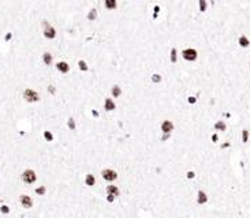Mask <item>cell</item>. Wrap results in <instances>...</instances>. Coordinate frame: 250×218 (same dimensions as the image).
I'll return each instance as SVG.
<instances>
[{
  "mask_svg": "<svg viewBox=\"0 0 250 218\" xmlns=\"http://www.w3.org/2000/svg\"><path fill=\"white\" fill-rule=\"evenodd\" d=\"M174 134V132H172ZM172 134H161L160 132V142H163V143H167V142H170L171 139H172Z\"/></svg>",
  "mask_w": 250,
  "mask_h": 218,
  "instance_id": "29",
  "label": "cell"
},
{
  "mask_svg": "<svg viewBox=\"0 0 250 218\" xmlns=\"http://www.w3.org/2000/svg\"><path fill=\"white\" fill-rule=\"evenodd\" d=\"M232 140H231V138L230 139H227V140H224V142H221L219 145V150H221V152H227V150H230L232 147Z\"/></svg>",
  "mask_w": 250,
  "mask_h": 218,
  "instance_id": "26",
  "label": "cell"
},
{
  "mask_svg": "<svg viewBox=\"0 0 250 218\" xmlns=\"http://www.w3.org/2000/svg\"><path fill=\"white\" fill-rule=\"evenodd\" d=\"M239 142L242 145H247L250 142V129L247 127H243L239 131Z\"/></svg>",
  "mask_w": 250,
  "mask_h": 218,
  "instance_id": "22",
  "label": "cell"
},
{
  "mask_svg": "<svg viewBox=\"0 0 250 218\" xmlns=\"http://www.w3.org/2000/svg\"><path fill=\"white\" fill-rule=\"evenodd\" d=\"M77 70L81 72V74H89L90 71V64L86 62V59L84 57H79L77 60Z\"/></svg>",
  "mask_w": 250,
  "mask_h": 218,
  "instance_id": "16",
  "label": "cell"
},
{
  "mask_svg": "<svg viewBox=\"0 0 250 218\" xmlns=\"http://www.w3.org/2000/svg\"><path fill=\"white\" fill-rule=\"evenodd\" d=\"M13 37H14L13 31H7L4 34V37H3V40H4V42H10V41L13 40Z\"/></svg>",
  "mask_w": 250,
  "mask_h": 218,
  "instance_id": "33",
  "label": "cell"
},
{
  "mask_svg": "<svg viewBox=\"0 0 250 218\" xmlns=\"http://www.w3.org/2000/svg\"><path fill=\"white\" fill-rule=\"evenodd\" d=\"M34 194L37 196H45L48 194V187L47 185H38V187L34 188Z\"/></svg>",
  "mask_w": 250,
  "mask_h": 218,
  "instance_id": "28",
  "label": "cell"
},
{
  "mask_svg": "<svg viewBox=\"0 0 250 218\" xmlns=\"http://www.w3.org/2000/svg\"><path fill=\"white\" fill-rule=\"evenodd\" d=\"M197 10L200 14H206L209 10V1L208 0H197Z\"/></svg>",
  "mask_w": 250,
  "mask_h": 218,
  "instance_id": "24",
  "label": "cell"
},
{
  "mask_svg": "<svg viewBox=\"0 0 250 218\" xmlns=\"http://www.w3.org/2000/svg\"><path fill=\"white\" fill-rule=\"evenodd\" d=\"M100 176H101V179H103L104 181H107L108 184H112V183H115L118 179H119V173H118V170L114 169V168H111V166H105V168H103V169L100 170Z\"/></svg>",
  "mask_w": 250,
  "mask_h": 218,
  "instance_id": "3",
  "label": "cell"
},
{
  "mask_svg": "<svg viewBox=\"0 0 250 218\" xmlns=\"http://www.w3.org/2000/svg\"><path fill=\"white\" fill-rule=\"evenodd\" d=\"M197 172L194 169H186V172H185V177H186V180L187 181H193V180H196L197 179Z\"/></svg>",
  "mask_w": 250,
  "mask_h": 218,
  "instance_id": "27",
  "label": "cell"
},
{
  "mask_svg": "<svg viewBox=\"0 0 250 218\" xmlns=\"http://www.w3.org/2000/svg\"><path fill=\"white\" fill-rule=\"evenodd\" d=\"M105 203L107 205H115V202H116V198L115 196H112V195H105Z\"/></svg>",
  "mask_w": 250,
  "mask_h": 218,
  "instance_id": "32",
  "label": "cell"
},
{
  "mask_svg": "<svg viewBox=\"0 0 250 218\" xmlns=\"http://www.w3.org/2000/svg\"><path fill=\"white\" fill-rule=\"evenodd\" d=\"M64 127H66L68 131H71V132H77V129H78V121H77V119L74 116H67V117H66V125H64Z\"/></svg>",
  "mask_w": 250,
  "mask_h": 218,
  "instance_id": "21",
  "label": "cell"
},
{
  "mask_svg": "<svg viewBox=\"0 0 250 218\" xmlns=\"http://www.w3.org/2000/svg\"><path fill=\"white\" fill-rule=\"evenodd\" d=\"M45 93L48 94L49 97L54 98L58 96V87L54 83H47V86H45Z\"/></svg>",
  "mask_w": 250,
  "mask_h": 218,
  "instance_id": "25",
  "label": "cell"
},
{
  "mask_svg": "<svg viewBox=\"0 0 250 218\" xmlns=\"http://www.w3.org/2000/svg\"><path fill=\"white\" fill-rule=\"evenodd\" d=\"M101 109L107 113H112L118 109V102H116L114 98H111L109 96H105L103 98V105H101Z\"/></svg>",
  "mask_w": 250,
  "mask_h": 218,
  "instance_id": "7",
  "label": "cell"
},
{
  "mask_svg": "<svg viewBox=\"0 0 250 218\" xmlns=\"http://www.w3.org/2000/svg\"><path fill=\"white\" fill-rule=\"evenodd\" d=\"M180 57L185 63H189V64H194V63L198 62L200 59V52L196 46H186V48L180 49Z\"/></svg>",
  "mask_w": 250,
  "mask_h": 218,
  "instance_id": "1",
  "label": "cell"
},
{
  "mask_svg": "<svg viewBox=\"0 0 250 218\" xmlns=\"http://www.w3.org/2000/svg\"><path fill=\"white\" fill-rule=\"evenodd\" d=\"M209 139H210V142L213 143V145H217V143L220 142V136H219V134H217V132H212V134H210Z\"/></svg>",
  "mask_w": 250,
  "mask_h": 218,
  "instance_id": "30",
  "label": "cell"
},
{
  "mask_svg": "<svg viewBox=\"0 0 250 218\" xmlns=\"http://www.w3.org/2000/svg\"><path fill=\"white\" fill-rule=\"evenodd\" d=\"M19 203H21V206H22L23 209H31L33 207V205H34V202H33V199H31V196L26 195V194H22V195H19Z\"/></svg>",
  "mask_w": 250,
  "mask_h": 218,
  "instance_id": "20",
  "label": "cell"
},
{
  "mask_svg": "<svg viewBox=\"0 0 250 218\" xmlns=\"http://www.w3.org/2000/svg\"><path fill=\"white\" fill-rule=\"evenodd\" d=\"M103 8L108 12H114L119 8V0H104L103 1Z\"/></svg>",
  "mask_w": 250,
  "mask_h": 218,
  "instance_id": "18",
  "label": "cell"
},
{
  "mask_svg": "<svg viewBox=\"0 0 250 218\" xmlns=\"http://www.w3.org/2000/svg\"><path fill=\"white\" fill-rule=\"evenodd\" d=\"M209 195H208V192L205 191V190H202V188H198L196 192V199H194V202H196L197 206H200V207H205V206L209 205Z\"/></svg>",
  "mask_w": 250,
  "mask_h": 218,
  "instance_id": "5",
  "label": "cell"
},
{
  "mask_svg": "<svg viewBox=\"0 0 250 218\" xmlns=\"http://www.w3.org/2000/svg\"><path fill=\"white\" fill-rule=\"evenodd\" d=\"M41 34L44 37V40H47L48 42H52V41H55L56 40V37H58V30H56V27L51 23V26L45 27V29H41Z\"/></svg>",
  "mask_w": 250,
  "mask_h": 218,
  "instance_id": "8",
  "label": "cell"
},
{
  "mask_svg": "<svg viewBox=\"0 0 250 218\" xmlns=\"http://www.w3.org/2000/svg\"><path fill=\"white\" fill-rule=\"evenodd\" d=\"M0 213L3 214V215H8L11 213V207L8 205H1L0 206Z\"/></svg>",
  "mask_w": 250,
  "mask_h": 218,
  "instance_id": "31",
  "label": "cell"
},
{
  "mask_svg": "<svg viewBox=\"0 0 250 218\" xmlns=\"http://www.w3.org/2000/svg\"><path fill=\"white\" fill-rule=\"evenodd\" d=\"M41 138H42V140L47 142V143H54L55 142V134H54V131H51V129H44L42 134H41Z\"/></svg>",
  "mask_w": 250,
  "mask_h": 218,
  "instance_id": "23",
  "label": "cell"
},
{
  "mask_svg": "<svg viewBox=\"0 0 250 218\" xmlns=\"http://www.w3.org/2000/svg\"><path fill=\"white\" fill-rule=\"evenodd\" d=\"M109 97L114 98L115 101H118V100H120L122 97H123V87H122L119 83H114V85L109 86Z\"/></svg>",
  "mask_w": 250,
  "mask_h": 218,
  "instance_id": "10",
  "label": "cell"
},
{
  "mask_svg": "<svg viewBox=\"0 0 250 218\" xmlns=\"http://www.w3.org/2000/svg\"><path fill=\"white\" fill-rule=\"evenodd\" d=\"M41 62H42V64L45 67L51 68V67L54 66V53L49 52V51H44L41 53Z\"/></svg>",
  "mask_w": 250,
  "mask_h": 218,
  "instance_id": "17",
  "label": "cell"
},
{
  "mask_svg": "<svg viewBox=\"0 0 250 218\" xmlns=\"http://www.w3.org/2000/svg\"><path fill=\"white\" fill-rule=\"evenodd\" d=\"M104 191H105V195H112L115 196L116 199L120 196L122 191H120V187L119 185H116V184H108V185H105V188H104Z\"/></svg>",
  "mask_w": 250,
  "mask_h": 218,
  "instance_id": "15",
  "label": "cell"
},
{
  "mask_svg": "<svg viewBox=\"0 0 250 218\" xmlns=\"http://www.w3.org/2000/svg\"><path fill=\"white\" fill-rule=\"evenodd\" d=\"M237 45L241 49H249L250 48V37L246 33H241L237 37Z\"/></svg>",
  "mask_w": 250,
  "mask_h": 218,
  "instance_id": "13",
  "label": "cell"
},
{
  "mask_svg": "<svg viewBox=\"0 0 250 218\" xmlns=\"http://www.w3.org/2000/svg\"><path fill=\"white\" fill-rule=\"evenodd\" d=\"M159 131L161 134H172L175 131V123L171 119H163L159 125Z\"/></svg>",
  "mask_w": 250,
  "mask_h": 218,
  "instance_id": "9",
  "label": "cell"
},
{
  "mask_svg": "<svg viewBox=\"0 0 250 218\" xmlns=\"http://www.w3.org/2000/svg\"><path fill=\"white\" fill-rule=\"evenodd\" d=\"M163 80H164V76H163V74H161L160 71H153L152 74L149 75V82H150V85H153V86L161 85Z\"/></svg>",
  "mask_w": 250,
  "mask_h": 218,
  "instance_id": "19",
  "label": "cell"
},
{
  "mask_svg": "<svg viewBox=\"0 0 250 218\" xmlns=\"http://www.w3.org/2000/svg\"><path fill=\"white\" fill-rule=\"evenodd\" d=\"M55 70H56V72H58L59 75H68L70 72H71V68L72 66L70 64V63L67 62V60H59V62H56L54 64Z\"/></svg>",
  "mask_w": 250,
  "mask_h": 218,
  "instance_id": "6",
  "label": "cell"
},
{
  "mask_svg": "<svg viewBox=\"0 0 250 218\" xmlns=\"http://www.w3.org/2000/svg\"><path fill=\"white\" fill-rule=\"evenodd\" d=\"M0 206H1V199H0Z\"/></svg>",
  "mask_w": 250,
  "mask_h": 218,
  "instance_id": "35",
  "label": "cell"
},
{
  "mask_svg": "<svg viewBox=\"0 0 250 218\" xmlns=\"http://www.w3.org/2000/svg\"><path fill=\"white\" fill-rule=\"evenodd\" d=\"M212 128H213V132H217V134H226L228 129V125L227 123L223 120V119H217V120L213 121V125H212Z\"/></svg>",
  "mask_w": 250,
  "mask_h": 218,
  "instance_id": "14",
  "label": "cell"
},
{
  "mask_svg": "<svg viewBox=\"0 0 250 218\" xmlns=\"http://www.w3.org/2000/svg\"><path fill=\"white\" fill-rule=\"evenodd\" d=\"M247 67H249V70H250V60H249V63H247Z\"/></svg>",
  "mask_w": 250,
  "mask_h": 218,
  "instance_id": "34",
  "label": "cell"
},
{
  "mask_svg": "<svg viewBox=\"0 0 250 218\" xmlns=\"http://www.w3.org/2000/svg\"><path fill=\"white\" fill-rule=\"evenodd\" d=\"M82 181H84V185H85V187L94 188L96 187V184H97V179H96V174H93L92 172H86V173L84 174Z\"/></svg>",
  "mask_w": 250,
  "mask_h": 218,
  "instance_id": "12",
  "label": "cell"
},
{
  "mask_svg": "<svg viewBox=\"0 0 250 218\" xmlns=\"http://www.w3.org/2000/svg\"><path fill=\"white\" fill-rule=\"evenodd\" d=\"M21 180H22V183H25L27 185H30V184H34V183L38 180V174H37V172L34 169L27 168V169H25L22 173H21Z\"/></svg>",
  "mask_w": 250,
  "mask_h": 218,
  "instance_id": "4",
  "label": "cell"
},
{
  "mask_svg": "<svg viewBox=\"0 0 250 218\" xmlns=\"http://www.w3.org/2000/svg\"><path fill=\"white\" fill-rule=\"evenodd\" d=\"M22 98L27 104H37L41 101V94L33 87H25L22 91Z\"/></svg>",
  "mask_w": 250,
  "mask_h": 218,
  "instance_id": "2",
  "label": "cell"
},
{
  "mask_svg": "<svg viewBox=\"0 0 250 218\" xmlns=\"http://www.w3.org/2000/svg\"><path fill=\"white\" fill-rule=\"evenodd\" d=\"M179 48L178 45H174V46H171L170 48V52H168V63H170L171 66H175V64H178L179 63Z\"/></svg>",
  "mask_w": 250,
  "mask_h": 218,
  "instance_id": "11",
  "label": "cell"
}]
</instances>
